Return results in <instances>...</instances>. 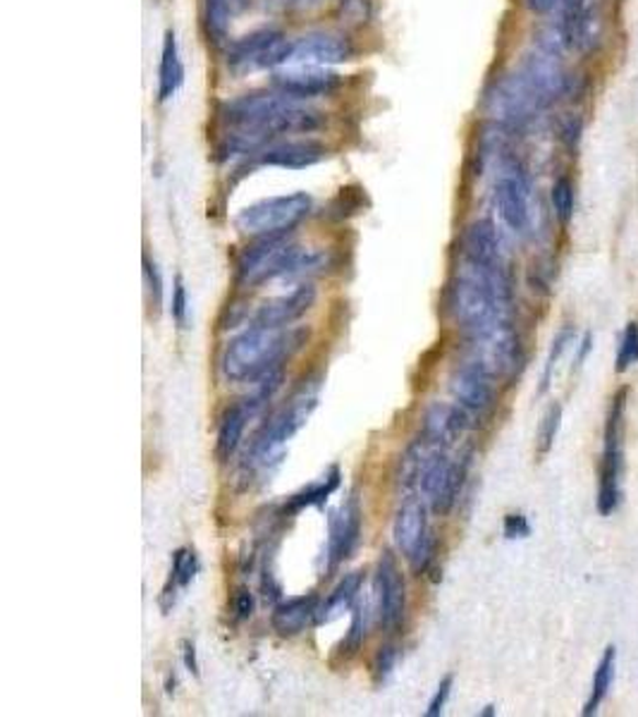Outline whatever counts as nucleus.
Listing matches in <instances>:
<instances>
[{"instance_id": "25", "label": "nucleus", "mask_w": 638, "mask_h": 717, "mask_svg": "<svg viewBox=\"0 0 638 717\" xmlns=\"http://www.w3.org/2000/svg\"><path fill=\"white\" fill-rule=\"evenodd\" d=\"M251 0H203V24L213 44H223L233 18L249 8Z\"/></svg>"}, {"instance_id": "15", "label": "nucleus", "mask_w": 638, "mask_h": 717, "mask_svg": "<svg viewBox=\"0 0 638 717\" xmlns=\"http://www.w3.org/2000/svg\"><path fill=\"white\" fill-rule=\"evenodd\" d=\"M519 72L528 79V85L538 91V97L546 101V105L564 97L569 89V77L560 63L558 51L552 48L540 46L531 56H526Z\"/></svg>"}, {"instance_id": "20", "label": "nucleus", "mask_w": 638, "mask_h": 717, "mask_svg": "<svg viewBox=\"0 0 638 717\" xmlns=\"http://www.w3.org/2000/svg\"><path fill=\"white\" fill-rule=\"evenodd\" d=\"M461 251H464L469 268H477V270L502 268L500 237L491 221H477L464 229V235H461Z\"/></svg>"}, {"instance_id": "44", "label": "nucleus", "mask_w": 638, "mask_h": 717, "mask_svg": "<svg viewBox=\"0 0 638 717\" xmlns=\"http://www.w3.org/2000/svg\"><path fill=\"white\" fill-rule=\"evenodd\" d=\"M254 595L247 589H239L235 593V615L237 619H249L254 615Z\"/></svg>"}, {"instance_id": "33", "label": "nucleus", "mask_w": 638, "mask_h": 717, "mask_svg": "<svg viewBox=\"0 0 638 717\" xmlns=\"http://www.w3.org/2000/svg\"><path fill=\"white\" fill-rule=\"evenodd\" d=\"M426 457L428 455L421 442L412 445V448L404 452L402 464H400V479H398L402 489H414V485H418L421 471H424V464H426Z\"/></svg>"}, {"instance_id": "7", "label": "nucleus", "mask_w": 638, "mask_h": 717, "mask_svg": "<svg viewBox=\"0 0 638 717\" xmlns=\"http://www.w3.org/2000/svg\"><path fill=\"white\" fill-rule=\"evenodd\" d=\"M542 108H548L546 101L538 97V91L528 85V79L519 70L505 75L500 82H495L485 99L488 115L497 125L510 130L526 127Z\"/></svg>"}, {"instance_id": "10", "label": "nucleus", "mask_w": 638, "mask_h": 717, "mask_svg": "<svg viewBox=\"0 0 638 717\" xmlns=\"http://www.w3.org/2000/svg\"><path fill=\"white\" fill-rule=\"evenodd\" d=\"M318 388H321L318 381H309L294 392L290 402L284 404V407L264 426L259 436H256L251 445L254 457L264 459L268 455H273L282 442H288L294 433L309 422V416L314 414L318 404Z\"/></svg>"}, {"instance_id": "6", "label": "nucleus", "mask_w": 638, "mask_h": 717, "mask_svg": "<svg viewBox=\"0 0 638 717\" xmlns=\"http://www.w3.org/2000/svg\"><path fill=\"white\" fill-rule=\"evenodd\" d=\"M629 390L622 388L613 397L603 433V457H601V477H598V497L595 507L609 517L619 505V477H622V433H624V410H627Z\"/></svg>"}, {"instance_id": "40", "label": "nucleus", "mask_w": 638, "mask_h": 717, "mask_svg": "<svg viewBox=\"0 0 638 717\" xmlns=\"http://www.w3.org/2000/svg\"><path fill=\"white\" fill-rule=\"evenodd\" d=\"M144 278L148 285V294H152V304L158 309L163 304V278L158 266L152 259H144Z\"/></svg>"}, {"instance_id": "8", "label": "nucleus", "mask_w": 638, "mask_h": 717, "mask_svg": "<svg viewBox=\"0 0 638 717\" xmlns=\"http://www.w3.org/2000/svg\"><path fill=\"white\" fill-rule=\"evenodd\" d=\"M469 351H471V359L467 361L479 363V367L488 376H493L495 381L497 378H512L522 369L524 357H522L519 333L514 331L512 323L505 318L479 335H469Z\"/></svg>"}, {"instance_id": "35", "label": "nucleus", "mask_w": 638, "mask_h": 717, "mask_svg": "<svg viewBox=\"0 0 638 717\" xmlns=\"http://www.w3.org/2000/svg\"><path fill=\"white\" fill-rule=\"evenodd\" d=\"M634 363H638V323L636 321H631L622 333L617 359H615V371L617 373L629 371Z\"/></svg>"}, {"instance_id": "21", "label": "nucleus", "mask_w": 638, "mask_h": 717, "mask_svg": "<svg viewBox=\"0 0 638 717\" xmlns=\"http://www.w3.org/2000/svg\"><path fill=\"white\" fill-rule=\"evenodd\" d=\"M314 302H316V288L304 282V285L294 288L290 294H282L278 300L266 302L259 309V314H256L254 323L268 328H288L294 321H300L306 311L314 306Z\"/></svg>"}, {"instance_id": "48", "label": "nucleus", "mask_w": 638, "mask_h": 717, "mask_svg": "<svg viewBox=\"0 0 638 717\" xmlns=\"http://www.w3.org/2000/svg\"><path fill=\"white\" fill-rule=\"evenodd\" d=\"M184 665L192 674H199V660H197V648L192 641H184Z\"/></svg>"}, {"instance_id": "22", "label": "nucleus", "mask_w": 638, "mask_h": 717, "mask_svg": "<svg viewBox=\"0 0 638 717\" xmlns=\"http://www.w3.org/2000/svg\"><path fill=\"white\" fill-rule=\"evenodd\" d=\"M469 426V410L461 404L436 402L424 416V440L436 448H450Z\"/></svg>"}, {"instance_id": "3", "label": "nucleus", "mask_w": 638, "mask_h": 717, "mask_svg": "<svg viewBox=\"0 0 638 717\" xmlns=\"http://www.w3.org/2000/svg\"><path fill=\"white\" fill-rule=\"evenodd\" d=\"M505 304L495 282L473 268L467 276H459L447 290V309L459 328H464L469 335H479L500 323Z\"/></svg>"}, {"instance_id": "41", "label": "nucleus", "mask_w": 638, "mask_h": 717, "mask_svg": "<svg viewBox=\"0 0 638 717\" xmlns=\"http://www.w3.org/2000/svg\"><path fill=\"white\" fill-rule=\"evenodd\" d=\"M170 314L178 323L180 328L187 326V288H184V280L178 276L175 280V290H172V306H170Z\"/></svg>"}, {"instance_id": "38", "label": "nucleus", "mask_w": 638, "mask_h": 717, "mask_svg": "<svg viewBox=\"0 0 638 717\" xmlns=\"http://www.w3.org/2000/svg\"><path fill=\"white\" fill-rule=\"evenodd\" d=\"M363 636H366V625H363V607H359V610L355 613V619H351V627H349V634L345 636V641L339 643L337 648V656L339 658H351L355 656L361 643H363Z\"/></svg>"}, {"instance_id": "18", "label": "nucleus", "mask_w": 638, "mask_h": 717, "mask_svg": "<svg viewBox=\"0 0 638 717\" xmlns=\"http://www.w3.org/2000/svg\"><path fill=\"white\" fill-rule=\"evenodd\" d=\"M328 158V148L316 139H284L276 144H266L256 160L261 166L284 168V170H306L318 166L321 160Z\"/></svg>"}, {"instance_id": "2", "label": "nucleus", "mask_w": 638, "mask_h": 717, "mask_svg": "<svg viewBox=\"0 0 638 717\" xmlns=\"http://www.w3.org/2000/svg\"><path fill=\"white\" fill-rule=\"evenodd\" d=\"M309 340V328H268L254 323L235 340H230L221 369L227 381L233 383H254L256 378H261L266 371L280 367L284 357H290L292 351L300 349Z\"/></svg>"}, {"instance_id": "28", "label": "nucleus", "mask_w": 638, "mask_h": 717, "mask_svg": "<svg viewBox=\"0 0 638 717\" xmlns=\"http://www.w3.org/2000/svg\"><path fill=\"white\" fill-rule=\"evenodd\" d=\"M615 670H617V648L607 646L601 662H598V668H595V674H593L591 696L586 701V708H583V715L586 717L595 715L603 706L605 696L609 694V686H613V682H615Z\"/></svg>"}, {"instance_id": "27", "label": "nucleus", "mask_w": 638, "mask_h": 717, "mask_svg": "<svg viewBox=\"0 0 638 717\" xmlns=\"http://www.w3.org/2000/svg\"><path fill=\"white\" fill-rule=\"evenodd\" d=\"M249 418H251V414L242 402L233 404V407L225 412L223 422L219 426V440H215V452H219L221 459H230L235 455Z\"/></svg>"}, {"instance_id": "47", "label": "nucleus", "mask_w": 638, "mask_h": 717, "mask_svg": "<svg viewBox=\"0 0 638 717\" xmlns=\"http://www.w3.org/2000/svg\"><path fill=\"white\" fill-rule=\"evenodd\" d=\"M593 351V335L586 333L581 337V345H579V351H577V359H574V371H579L583 367V361L589 359V355Z\"/></svg>"}, {"instance_id": "43", "label": "nucleus", "mask_w": 638, "mask_h": 717, "mask_svg": "<svg viewBox=\"0 0 638 717\" xmlns=\"http://www.w3.org/2000/svg\"><path fill=\"white\" fill-rule=\"evenodd\" d=\"M502 531H505V536L510 540L526 538V536H531V524H528L524 514H507L505 524H502Z\"/></svg>"}, {"instance_id": "31", "label": "nucleus", "mask_w": 638, "mask_h": 717, "mask_svg": "<svg viewBox=\"0 0 638 717\" xmlns=\"http://www.w3.org/2000/svg\"><path fill=\"white\" fill-rule=\"evenodd\" d=\"M280 383H282V369L280 367L266 371L261 378H256V383H254L251 392H249L247 400H244L242 404L254 416L256 412H261L270 400H273V395L278 392Z\"/></svg>"}, {"instance_id": "24", "label": "nucleus", "mask_w": 638, "mask_h": 717, "mask_svg": "<svg viewBox=\"0 0 638 717\" xmlns=\"http://www.w3.org/2000/svg\"><path fill=\"white\" fill-rule=\"evenodd\" d=\"M184 85V65L180 58V46L175 32L168 30L166 38H163V51H160V65H158V101L166 103L175 93L180 91Z\"/></svg>"}, {"instance_id": "17", "label": "nucleus", "mask_w": 638, "mask_h": 717, "mask_svg": "<svg viewBox=\"0 0 638 717\" xmlns=\"http://www.w3.org/2000/svg\"><path fill=\"white\" fill-rule=\"evenodd\" d=\"M450 390L461 407L473 414H485L495 404V378L473 361H464L452 373Z\"/></svg>"}, {"instance_id": "42", "label": "nucleus", "mask_w": 638, "mask_h": 717, "mask_svg": "<svg viewBox=\"0 0 638 717\" xmlns=\"http://www.w3.org/2000/svg\"><path fill=\"white\" fill-rule=\"evenodd\" d=\"M452 684H455V676H452V674H447L445 680L438 684V692H436V696H433L430 706H428V710H426L428 717H438V715H443L445 703H447V698H450V694H452Z\"/></svg>"}, {"instance_id": "23", "label": "nucleus", "mask_w": 638, "mask_h": 717, "mask_svg": "<svg viewBox=\"0 0 638 717\" xmlns=\"http://www.w3.org/2000/svg\"><path fill=\"white\" fill-rule=\"evenodd\" d=\"M318 607H321L318 593L296 595V598L282 601L280 605H276L273 615H270V625H273V629L280 636H296L318 617Z\"/></svg>"}, {"instance_id": "9", "label": "nucleus", "mask_w": 638, "mask_h": 717, "mask_svg": "<svg viewBox=\"0 0 638 717\" xmlns=\"http://www.w3.org/2000/svg\"><path fill=\"white\" fill-rule=\"evenodd\" d=\"M292 38L280 30H256L247 36L237 38L227 48V65L235 72H256V70H280L290 63Z\"/></svg>"}, {"instance_id": "46", "label": "nucleus", "mask_w": 638, "mask_h": 717, "mask_svg": "<svg viewBox=\"0 0 638 717\" xmlns=\"http://www.w3.org/2000/svg\"><path fill=\"white\" fill-rule=\"evenodd\" d=\"M366 5L363 0H345V5H343V12H345V18L347 20H357V22H366Z\"/></svg>"}, {"instance_id": "45", "label": "nucleus", "mask_w": 638, "mask_h": 717, "mask_svg": "<svg viewBox=\"0 0 638 717\" xmlns=\"http://www.w3.org/2000/svg\"><path fill=\"white\" fill-rule=\"evenodd\" d=\"M524 3L534 15H550V12L562 8V0H524Z\"/></svg>"}, {"instance_id": "32", "label": "nucleus", "mask_w": 638, "mask_h": 717, "mask_svg": "<svg viewBox=\"0 0 638 717\" xmlns=\"http://www.w3.org/2000/svg\"><path fill=\"white\" fill-rule=\"evenodd\" d=\"M550 201H552V211L558 215L560 223H569L574 215V204H577V194H574V184L569 178H558L552 184V192H550Z\"/></svg>"}, {"instance_id": "34", "label": "nucleus", "mask_w": 638, "mask_h": 717, "mask_svg": "<svg viewBox=\"0 0 638 717\" xmlns=\"http://www.w3.org/2000/svg\"><path fill=\"white\" fill-rule=\"evenodd\" d=\"M574 340V328L572 326H567L558 333V337H555L552 340V347H550V355L546 359V371H542V378H540V392H548L550 383H552V373H555V367H558V361L564 357V351L567 347L572 345Z\"/></svg>"}, {"instance_id": "30", "label": "nucleus", "mask_w": 638, "mask_h": 717, "mask_svg": "<svg viewBox=\"0 0 638 717\" xmlns=\"http://www.w3.org/2000/svg\"><path fill=\"white\" fill-rule=\"evenodd\" d=\"M337 489H339V469L333 467L328 473H325V477L321 481L311 483V485H306V489L302 493L292 495L290 503L284 505V509H288V512H300L304 507L323 505L325 500H328Z\"/></svg>"}, {"instance_id": "39", "label": "nucleus", "mask_w": 638, "mask_h": 717, "mask_svg": "<svg viewBox=\"0 0 638 717\" xmlns=\"http://www.w3.org/2000/svg\"><path fill=\"white\" fill-rule=\"evenodd\" d=\"M398 662V648L395 646H383L373 658V680L376 684H383L388 676L395 670Z\"/></svg>"}, {"instance_id": "11", "label": "nucleus", "mask_w": 638, "mask_h": 717, "mask_svg": "<svg viewBox=\"0 0 638 717\" xmlns=\"http://www.w3.org/2000/svg\"><path fill=\"white\" fill-rule=\"evenodd\" d=\"M392 538H395V548L412 562L414 572H426L433 560V536L424 503L406 500L398 512L395 526H392Z\"/></svg>"}, {"instance_id": "26", "label": "nucleus", "mask_w": 638, "mask_h": 717, "mask_svg": "<svg viewBox=\"0 0 638 717\" xmlns=\"http://www.w3.org/2000/svg\"><path fill=\"white\" fill-rule=\"evenodd\" d=\"M361 584H363L361 572L345 574V579L339 581V584L333 589V593L328 595V598H325L321 603L318 617H316L318 625H328V621L337 619L345 610H349L351 603L357 601V595L361 591Z\"/></svg>"}, {"instance_id": "12", "label": "nucleus", "mask_w": 638, "mask_h": 717, "mask_svg": "<svg viewBox=\"0 0 638 717\" xmlns=\"http://www.w3.org/2000/svg\"><path fill=\"white\" fill-rule=\"evenodd\" d=\"M270 85L282 97L292 101H311V99H325L343 85L337 72L331 67H314V65H284L273 72Z\"/></svg>"}, {"instance_id": "49", "label": "nucleus", "mask_w": 638, "mask_h": 717, "mask_svg": "<svg viewBox=\"0 0 638 717\" xmlns=\"http://www.w3.org/2000/svg\"><path fill=\"white\" fill-rule=\"evenodd\" d=\"M481 715H485V717H488V715H495V710H493V706H488L485 710H481Z\"/></svg>"}, {"instance_id": "14", "label": "nucleus", "mask_w": 638, "mask_h": 717, "mask_svg": "<svg viewBox=\"0 0 638 717\" xmlns=\"http://www.w3.org/2000/svg\"><path fill=\"white\" fill-rule=\"evenodd\" d=\"M376 598L380 621L385 629H398L406 613V584L395 554L385 550L380 554L376 572Z\"/></svg>"}, {"instance_id": "36", "label": "nucleus", "mask_w": 638, "mask_h": 717, "mask_svg": "<svg viewBox=\"0 0 638 717\" xmlns=\"http://www.w3.org/2000/svg\"><path fill=\"white\" fill-rule=\"evenodd\" d=\"M199 572V560L194 550L189 548H180L178 552L172 554V572H170V581L178 586H189L194 581Z\"/></svg>"}, {"instance_id": "4", "label": "nucleus", "mask_w": 638, "mask_h": 717, "mask_svg": "<svg viewBox=\"0 0 638 717\" xmlns=\"http://www.w3.org/2000/svg\"><path fill=\"white\" fill-rule=\"evenodd\" d=\"M314 201L306 192L268 197L256 204L242 209L235 219V225L247 237H280L304 223L311 213Z\"/></svg>"}, {"instance_id": "13", "label": "nucleus", "mask_w": 638, "mask_h": 717, "mask_svg": "<svg viewBox=\"0 0 638 717\" xmlns=\"http://www.w3.org/2000/svg\"><path fill=\"white\" fill-rule=\"evenodd\" d=\"M495 204L514 233H526L531 225V206H528V182L517 160H505L495 180Z\"/></svg>"}, {"instance_id": "1", "label": "nucleus", "mask_w": 638, "mask_h": 717, "mask_svg": "<svg viewBox=\"0 0 638 717\" xmlns=\"http://www.w3.org/2000/svg\"><path fill=\"white\" fill-rule=\"evenodd\" d=\"M230 125L227 154H259L278 134H311L323 127V115L314 108L273 91H251L223 105Z\"/></svg>"}, {"instance_id": "19", "label": "nucleus", "mask_w": 638, "mask_h": 717, "mask_svg": "<svg viewBox=\"0 0 638 717\" xmlns=\"http://www.w3.org/2000/svg\"><path fill=\"white\" fill-rule=\"evenodd\" d=\"M361 536V507L359 500L351 495L347 503L331 517V540H328V570H335L345 562L351 550L357 548Z\"/></svg>"}, {"instance_id": "37", "label": "nucleus", "mask_w": 638, "mask_h": 717, "mask_svg": "<svg viewBox=\"0 0 638 717\" xmlns=\"http://www.w3.org/2000/svg\"><path fill=\"white\" fill-rule=\"evenodd\" d=\"M560 424H562V407L560 404H552L548 414L542 416L540 428H538V452L540 455H548L552 450L555 438H558V433H560Z\"/></svg>"}, {"instance_id": "5", "label": "nucleus", "mask_w": 638, "mask_h": 717, "mask_svg": "<svg viewBox=\"0 0 638 717\" xmlns=\"http://www.w3.org/2000/svg\"><path fill=\"white\" fill-rule=\"evenodd\" d=\"M304 251L292 245L288 235L259 237L239 254L237 280L244 288L264 285L276 278H292L302 264Z\"/></svg>"}, {"instance_id": "16", "label": "nucleus", "mask_w": 638, "mask_h": 717, "mask_svg": "<svg viewBox=\"0 0 638 717\" xmlns=\"http://www.w3.org/2000/svg\"><path fill=\"white\" fill-rule=\"evenodd\" d=\"M355 58V46L343 34L314 32L296 38L288 65H314L335 67Z\"/></svg>"}, {"instance_id": "29", "label": "nucleus", "mask_w": 638, "mask_h": 717, "mask_svg": "<svg viewBox=\"0 0 638 717\" xmlns=\"http://www.w3.org/2000/svg\"><path fill=\"white\" fill-rule=\"evenodd\" d=\"M467 473H469V457H461L459 462H452L450 469H447V477L440 483V489L430 497V507L438 514L450 512L457 503L461 489H464Z\"/></svg>"}]
</instances>
